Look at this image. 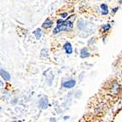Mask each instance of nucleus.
Returning a JSON list of instances; mask_svg holds the SVG:
<instances>
[{
  "instance_id": "3",
  "label": "nucleus",
  "mask_w": 122,
  "mask_h": 122,
  "mask_svg": "<svg viewBox=\"0 0 122 122\" xmlns=\"http://www.w3.org/2000/svg\"><path fill=\"white\" fill-rule=\"evenodd\" d=\"M64 49H65V51L67 54H68V55H70V54H72L73 53V48H72V45L70 43H66L65 45H64Z\"/></svg>"
},
{
  "instance_id": "4",
  "label": "nucleus",
  "mask_w": 122,
  "mask_h": 122,
  "mask_svg": "<svg viewBox=\"0 0 122 122\" xmlns=\"http://www.w3.org/2000/svg\"><path fill=\"white\" fill-rule=\"evenodd\" d=\"M39 105L42 108H46L48 107V101L46 98H42L39 102Z\"/></svg>"
},
{
  "instance_id": "11",
  "label": "nucleus",
  "mask_w": 122,
  "mask_h": 122,
  "mask_svg": "<svg viewBox=\"0 0 122 122\" xmlns=\"http://www.w3.org/2000/svg\"><path fill=\"white\" fill-rule=\"evenodd\" d=\"M61 17H63V18H66V17L67 16V13H64V14H61Z\"/></svg>"
},
{
  "instance_id": "6",
  "label": "nucleus",
  "mask_w": 122,
  "mask_h": 122,
  "mask_svg": "<svg viewBox=\"0 0 122 122\" xmlns=\"http://www.w3.org/2000/svg\"><path fill=\"white\" fill-rule=\"evenodd\" d=\"M1 76H2V78H4V79H5V80H10V74H9L6 71H4V70H3V69H1Z\"/></svg>"
},
{
  "instance_id": "7",
  "label": "nucleus",
  "mask_w": 122,
  "mask_h": 122,
  "mask_svg": "<svg viewBox=\"0 0 122 122\" xmlns=\"http://www.w3.org/2000/svg\"><path fill=\"white\" fill-rule=\"evenodd\" d=\"M89 56H90V54H89V51H87V49H86V48H83V49L81 50L80 56H81L82 58H86V57H88Z\"/></svg>"
},
{
  "instance_id": "5",
  "label": "nucleus",
  "mask_w": 122,
  "mask_h": 122,
  "mask_svg": "<svg viewBox=\"0 0 122 122\" xmlns=\"http://www.w3.org/2000/svg\"><path fill=\"white\" fill-rule=\"evenodd\" d=\"M52 24H53L52 20H50V19H46L45 22L43 23V27H45V28H49V27H51V26H52Z\"/></svg>"
},
{
  "instance_id": "8",
  "label": "nucleus",
  "mask_w": 122,
  "mask_h": 122,
  "mask_svg": "<svg viewBox=\"0 0 122 122\" xmlns=\"http://www.w3.org/2000/svg\"><path fill=\"white\" fill-rule=\"evenodd\" d=\"M101 9L102 10V15H107L108 13V8L106 4H102V5H101Z\"/></svg>"
},
{
  "instance_id": "9",
  "label": "nucleus",
  "mask_w": 122,
  "mask_h": 122,
  "mask_svg": "<svg viewBox=\"0 0 122 122\" xmlns=\"http://www.w3.org/2000/svg\"><path fill=\"white\" fill-rule=\"evenodd\" d=\"M34 34L36 36V39H39L41 38V35H42V32H41V29H37L36 31L34 32Z\"/></svg>"
},
{
  "instance_id": "2",
  "label": "nucleus",
  "mask_w": 122,
  "mask_h": 122,
  "mask_svg": "<svg viewBox=\"0 0 122 122\" xmlns=\"http://www.w3.org/2000/svg\"><path fill=\"white\" fill-rule=\"evenodd\" d=\"M76 85V81L73 80V79H71V80H67L65 83H63V86L65 88H73L74 87V86Z\"/></svg>"
},
{
  "instance_id": "1",
  "label": "nucleus",
  "mask_w": 122,
  "mask_h": 122,
  "mask_svg": "<svg viewBox=\"0 0 122 122\" xmlns=\"http://www.w3.org/2000/svg\"><path fill=\"white\" fill-rule=\"evenodd\" d=\"M73 28V18L70 17L67 20H58L57 26L54 29V33H60L61 31H71Z\"/></svg>"
},
{
  "instance_id": "10",
  "label": "nucleus",
  "mask_w": 122,
  "mask_h": 122,
  "mask_svg": "<svg viewBox=\"0 0 122 122\" xmlns=\"http://www.w3.org/2000/svg\"><path fill=\"white\" fill-rule=\"evenodd\" d=\"M102 28L105 29V30H108V29L110 28V26L109 25H104V26H102Z\"/></svg>"
}]
</instances>
